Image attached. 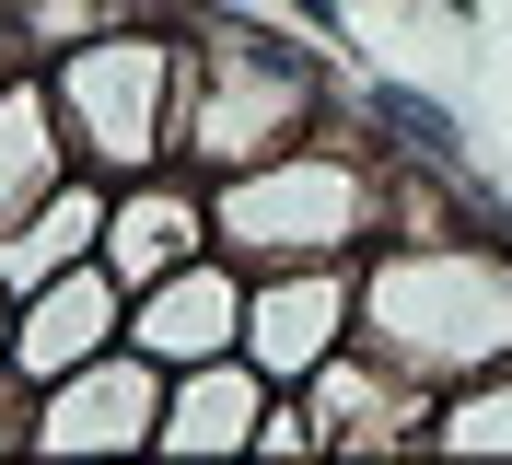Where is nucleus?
Segmentation results:
<instances>
[{
    "instance_id": "f257e3e1",
    "label": "nucleus",
    "mask_w": 512,
    "mask_h": 465,
    "mask_svg": "<svg viewBox=\"0 0 512 465\" xmlns=\"http://www.w3.org/2000/svg\"><path fill=\"white\" fill-rule=\"evenodd\" d=\"M361 349H384L419 384H478L512 361V233H384L361 256Z\"/></svg>"
},
{
    "instance_id": "f03ea898",
    "label": "nucleus",
    "mask_w": 512,
    "mask_h": 465,
    "mask_svg": "<svg viewBox=\"0 0 512 465\" xmlns=\"http://www.w3.org/2000/svg\"><path fill=\"white\" fill-rule=\"evenodd\" d=\"M338 117H350V59H303L268 24H245L233 0L187 35V82H175V163L187 175H245Z\"/></svg>"
},
{
    "instance_id": "7ed1b4c3",
    "label": "nucleus",
    "mask_w": 512,
    "mask_h": 465,
    "mask_svg": "<svg viewBox=\"0 0 512 465\" xmlns=\"http://www.w3.org/2000/svg\"><path fill=\"white\" fill-rule=\"evenodd\" d=\"M210 245L245 268H326V256H373L384 245V140L373 128H315L291 152L210 175Z\"/></svg>"
},
{
    "instance_id": "20e7f679",
    "label": "nucleus",
    "mask_w": 512,
    "mask_h": 465,
    "mask_svg": "<svg viewBox=\"0 0 512 465\" xmlns=\"http://www.w3.org/2000/svg\"><path fill=\"white\" fill-rule=\"evenodd\" d=\"M175 82H187V35L163 24V12H117V24H94L82 47L47 59V93H59V117H70V152L94 163V175H152V163H175Z\"/></svg>"
},
{
    "instance_id": "39448f33",
    "label": "nucleus",
    "mask_w": 512,
    "mask_h": 465,
    "mask_svg": "<svg viewBox=\"0 0 512 465\" xmlns=\"http://www.w3.org/2000/svg\"><path fill=\"white\" fill-rule=\"evenodd\" d=\"M163 384L175 372L152 361V349H105V361L59 372V384H35V454L59 465H94V454H152L163 442Z\"/></svg>"
},
{
    "instance_id": "423d86ee",
    "label": "nucleus",
    "mask_w": 512,
    "mask_h": 465,
    "mask_svg": "<svg viewBox=\"0 0 512 465\" xmlns=\"http://www.w3.org/2000/svg\"><path fill=\"white\" fill-rule=\"evenodd\" d=\"M350 338H361V256L256 268V291H245V361L268 372V384H315Z\"/></svg>"
},
{
    "instance_id": "0eeeda50",
    "label": "nucleus",
    "mask_w": 512,
    "mask_h": 465,
    "mask_svg": "<svg viewBox=\"0 0 512 465\" xmlns=\"http://www.w3.org/2000/svg\"><path fill=\"white\" fill-rule=\"evenodd\" d=\"M245 291H256V268H245V256L198 245L187 268H163L152 291H128V349H152L163 372L222 361V349H245Z\"/></svg>"
},
{
    "instance_id": "6e6552de",
    "label": "nucleus",
    "mask_w": 512,
    "mask_h": 465,
    "mask_svg": "<svg viewBox=\"0 0 512 465\" xmlns=\"http://www.w3.org/2000/svg\"><path fill=\"white\" fill-rule=\"evenodd\" d=\"M128 338V279L105 268V256H82V268H59L47 291H24L12 303V384H59V372L105 361V349Z\"/></svg>"
},
{
    "instance_id": "1a4fd4ad",
    "label": "nucleus",
    "mask_w": 512,
    "mask_h": 465,
    "mask_svg": "<svg viewBox=\"0 0 512 465\" xmlns=\"http://www.w3.org/2000/svg\"><path fill=\"white\" fill-rule=\"evenodd\" d=\"M198 245H210V175H187V163L117 175V198H105V268H117L128 291H152V279L187 268Z\"/></svg>"
},
{
    "instance_id": "9d476101",
    "label": "nucleus",
    "mask_w": 512,
    "mask_h": 465,
    "mask_svg": "<svg viewBox=\"0 0 512 465\" xmlns=\"http://www.w3.org/2000/svg\"><path fill=\"white\" fill-rule=\"evenodd\" d=\"M268 372L245 361V349H222V361H187L175 384H163V442L152 454H175V465H233V454H256V419H268Z\"/></svg>"
},
{
    "instance_id": "9b49d317",
    "label": "nucleus",
    "mask_w": 512,
    "mask_h": 465,
    "mask_svg": "<svg viewBox=\"0 0 512 465\" xmlns=\"http://www.w3.org/2000/svg\"><path fill=\"white\" fill-rule=\"evenodd\" d=\"M70 175H82V152H70L59 93H47L35 59H12V70H0V221H24L35 198H59Z\"/></svg>"
},
{
    "instance_id": "f8f14e48",
    "label": "nucleus",
    "mask_w": 512,
    "mask_h": 465,
    "mask_svg": "<svg viewBox=\"0 0 512 465\" xmlns=\"http://www.w3.org/2000/svg\"><path fill=\"white\" fill-rule=\"evenodd\" d=\"M105 198H117V175H94V163H82L59 198H35L24 221H0V291L24 303V291H47L59 268L105 256Z\"/></svg>"
},
{
    "instance_id": "ddd939ff",
    "label": "nucleus",
    "mask_w": 512,
    "mask_h": 465,
    "mask_svg": "<svg viewBox=\"0 0 512 465\" xmlns=\"http://www.w3.org/2000/svg\"><path fill=\"white\" fill-rule=\"evenodd\" d=\"M431 454H512V361L443 396V419H431Z\"/></svg>"
},
{
    "instance_id": "4468645a",
    "label": "nucleus",
    "mask_w": 512,
    "mask_h": 465,
    "mask_svg": "<svg viewBox=\"0 0 512 465\" xmlns=\"http://www.w3.org/2000/svg\"><path fill=\"white\" fill-rule=\"evenodd\" d=\"M0 454H35V396L0 372Z\"/></svg>"
},
{
    "instance_id": "2eb2a0df",
    "label": "nucleus",
    "mask_w": 512,
    "mask_h": 465,
    "mask_svg": "<svg viewBox=\"0 0 512 465\" xmlns=\"http://www.w3.org/2000/svg\"><path fill=\"white\" fill-rule=\"evenodd\" d=\"M443 12H454V24H489V0H443Z\"/></svg>"
},
{
    "instance_id": "dca6fc26",
    "label": "nucleus",
    "mask_w": 512,
    "mask_h": 465,
    "mask_svg": "<svg viewBox=\"0 0 512 465\" xmlns=\"http://www.w3.org/2000/svg\"><path fill=\"white\" fill-rule=\"evenodd\" d=\"M0 372H12V291H0Z\"/></svg>"
},
{
    "instance_id": "f3484780",
    "label": "nucleus",
    "mask_w": 512,
    "mask_h": 465,
    "mask_svg": "<svg viewBox=\"0 0 512 465\" xmlns=\"http://www.w3.org/2000/svg\"><path fill=\"white\" fill-rule=\"evenodd\" d=\"M0 70H12V47H0Z\"/></svg>"
}]
</instances>
